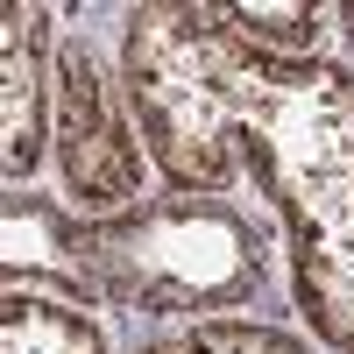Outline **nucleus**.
Masks as SVG:
<instances>
[{
  "label": "nucleus",
  "mask_w": 354,
  "mask_h": 354,
  "mask_svg": "<svg viewBox=\"0 0 354 354\" xmlns=\"http://www.w3.org/2000/svg\"><path fill=\"white\" fill-rule=\"evenodd\" d=\"M50 156H57L71 213L106 220V213L142 205L149 149H142L128 85L100 57V43L78 36V28L57 36V128H50Z\"/></svg>",
  "instance_id": "nucleus-3"
},
{
  "label": "nucleus",
  "mask_w": 354,
  "mask_h": 354,
  "mask_svg": "<svg viewBox=\"0 0 354 354\" xmlns=\"http://www.w3.org/2000/svg\"><path fill=\"white\" fill-rule=\"evenodd\" d=\"M234 21V36L255 43V50H277V57H312L319 28L333 21V8H305V0H283V8H255V0H227L220 8Z\"/></svg>",
  "instance_id": "nucleus-8"
},
{
  "label": "nucleus",
  "mask_w": 354,
  "mask_h": 354,
  "mask_svg": "<svg viewBox=\"0 0 354 354\" xmlns=\"http://www.w3.org/2000/svg\"><path fill=\"white\" fill-rule=\"evenodd\" d=\"M135 354H312V347L277 319H198V326H170L142 340Z\"/></svg>",
  "instance_id": "nucleus-7"
},
{
  "label": "nucleus",
  "mask_w": 354,
  "mask_h": 354,
  "mask_svg": "<svg viewBox=\"0 0 354 354\" xmlns=\"http://www.w3.org/2000/svg\"><path fill=\"white\" fill-rule=\"evenodd\" d=\"M71 227L78 213L50 192H8L0 205V262H8V290H43V298H64L78 312L100 305L93 277L78 270V248H71Z\"/></svg>",
  "instance_id": "nucleus-5"
},
{
  "label": "nucleus",
  "mask_w": 354,
  "mask_h": 354,
  "mask_svg": "<svg viewBox=\"0 0 354 354\" xmlns=\"http://www.w3.org/2000/svg\"><path fill=\"white\" fill-rule=\"evenodd\" d=\"M71 248L100 305L135 319H255L277 290L270 220L241 213L234 198L156 192L128 213L78 220Z\"/></svg>",
  "instance_id": "nucleus-2"
},
{
  "label": "nucleus",
  "mask_w": 354,
  "mask_h": 354,
  "mask_svg": "<svg viewBox=\"0 0 354 354\" xmlns=\"http://www.w3.org/2000/svg\"><path fill=\"white\" fill-rule=\"evenodd\" d=\"M0 354H106V333L93 312H78L43 290H8L0 298Z\"/></svg>",
  "instance_id": "nucleus-6"
},
{
  "label": "nucleus",
  "mask_w": 354,
  "mask_h": 354,
  "mask_svg": "<svg viewBox=\"0 0 354 354\" xmlns=\"http://www.w3.org/2000/svg\"><path fill=\"white\" fill-rule=\"evenodd\" d=\"M333 21H340V36H347V50H354V0H340V8H333Z\"/></svg>",
  "instance_id": "nucleus-9"
},
{
  "label": "nucleus",
  "mask_w": 354,
  "mask_h": 354,
  "mask_svg": "<svg viewBox=\"0 0 354 354\" xmlns=\"http://www.w3.org/2000/svg\"><path fill=\"white\" fill-rule=\"evenodd\" d=\"M57 128V43H50V8L8 0L0 8V177L21 192L50 156Z\"/></svg>",
  "instance_id": "nucleus-4"
},
{
  "label": "nucleus",
  "mask_w": 354,
  "mask_h": 354,
  "mask_svg": "<svg viewBox=\"0 0 354 354\" xmlns=\"http://www.w3.org/2000/svg\"><path fill=\"white\" fill-rule=\"evenodd\" d=\"M121 85L170 192L227 198L241 170L262 185L305 333L354 354V71L255 50L220 8L142 0L121 15Z\"/></svg>",
  "instance_id": "nucleus-1"
}]
</instances>
